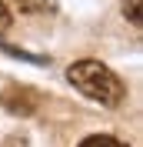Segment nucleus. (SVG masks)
I'll list each match as a JSON object with an SVG mask.
<instances>
[{"instance_id": "obj_1", "label": "nucleus", "mask_w": 143, "mask_h": 147, "mask_svg": "<svg viewBox=\"0 0 143 147\" xmlns=\"http://www.w3.org/2000/svg\"><path fill=\"white\" fill-rule=\"evenodd\" d=\"M67 80H70L83 97L103 104V107H116V104L126 97V84L120 80L107 64H100V60H77V64H70Z\"/></svg>"}, {"instance_id": "obj_2", "label": "nucleus", "mask_w": 143, "mask_h": 147, "mask_svg": "<svg viewBox=\"0 0 143 147\" xmlns=\"http://www.w3.org/2000/svg\"><path fill=\"white\" fill-rule=\"evenodd\" d=\"M0 100H3V107L10 110V114H20V117H27V114H33L37 107H40V94L30 90V87H7V90L0 94Z\"/></svg>"}, {"instance_id": "obj_3", "label": "nucleus", "mask_w": 143, "mask_h": 147, "mask_svg": "<svg viewBox=\"0 0 143 147\" xmlns=\"http://www.w3.org/2000/svg\"><path fill=\"white\" fill-rule=\"evenodd\" d=\"M13 10H20L23 17H47L57 10V0H10Z\"/></svg>"}, {"instance_id": "obj_4", "label": "nucleus", "mask_w": 143, "mask_h": 147, "mask_svg": "<svg viewBox=\"0 0 143 147\" xmlns=\"http://www.w3.org/2000/svg\"><path fill=\"white\" fill-rule=\"evenodd\" d=\"M80 147H126V144H120L116 137H103V134H100V137H87Z\"/></svg>"}, {"instance_id": "obj_5", "label": "nucleus", "mask_w": 143, "mask_h": 147, "mask_svg": "<svg viewBox=\"0 0 143 147\" xmlns=\"http://www.w3.org/2000/svg\"><path fill=\"white\" fill-rule=\"evenodd\" d=\"M123 13L130 17V24H133V27H140V0H126Z\"/></svg>"}, {"instance_id": "obj_6", "label": "nucleus", "mask_w": 143, "mask_h": 147, "mask_svg": "<svg viewBox=\"0 0 143 147\" xmlns=\"http://www.w3.org/2000/svg\"><path fill=\"white\" fill-rule=\"evenodd\" d=\"M10 24H13V17H10V7L3 3V0H0V37L10 30Z\"/></svg>"}, {"instance_id": "obj_7", "label": "nucleus", "mask_w": 143, "mask_h": 147, "mask_svg": "<svg viewBox=\"0 0 143 147\" xmlns=\"http://www.w3.org/2000/svg\"><path fill=\"white\" fill-rule=\"evenodd\" d=\"M7 147H27V140H20V137H13V140H7Z\"/></svg>"}]
</instances>
